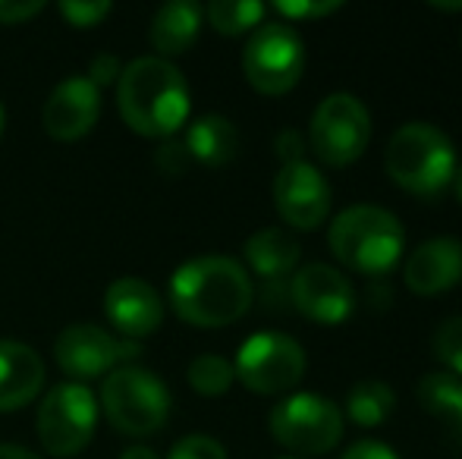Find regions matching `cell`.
Here are the masks:
<instances>
[{"mask_svg":"<svg viewBox=\"0 0 462 459\" xmlns=\"http://www.w3.org/2000/svg\"><path fill=\"white\" fill-rule=\"evenodd\" d=\"M104 315L110 327L123 334V340H142L158 334L164 321V302L158 289L142 277H116L104 293Z\"/></svg>","mask_w":462,"mask_h":459,"instance_id":"cell-14","label":"cell"},{"mask_svg":"<svg viewBox=\"0 0 462 459\" xmlns=\"http://www.w3.org/2000/svg\"><path fill=\"white\" fill-rule=\"evenodd\" d=\"M120 459H158V456H154V450H148V447H129V450H123Z\"/></svg>","mask_w":462,"mask_h":459,"instance_id":"cell-35","label":"cell"},{"mask_svg":"<svg viewBox=\"0 0 462 459\" xmlns=\"http://www.w3.org/2000/svg\"><path fill=\"white\" fill-rule=\"evenodd\" d=\"M271 437L302 456L330 454L343 441V412L321 393H290L268 416Z\"/></svg>","mask_w":462,"mask_h":459,"instance_id":"cell-6","label":"cell"},{"mask_svg":"<svg viewBox=\"0 0 462 459\" xmlns=\"http://www.w3.org/2000/svg\"><path fill=\"white\" fill-rule=\"evenodd\" d=\"M330 186L324 173L309 161L283 164L274 177V205L286 227L311 233L318 230L330 215Z\"/></svg>","mask_w":462,"mask_h":459,"instance_id":"cell-13","label":"cell"},{"mask_svg":"<svg viewBox=\"0 0 462 459\" xmlns=\"http://www.w3.org/2000/svg\"><path fill=\"white\" fill-rule=\"evenodd\" d=\"M431 6L444 13H462V0H431Z\"/></svg>","mask_w":462,"mask_h":459,"instance_id":"cell-36","label":"cell"},{"mask_svg":"<svg viewBox=\"0 0 462 459\" xmlns=\"http://www.w3.org/2000/svg\"><path fill=\"white\" fill-rule=\"evenodd\" d=\"M274 10L280 16L286 19H321V16H330V13L343 10L340 0H324V4H318V0H311V4H302V0H292V4H274Z\"/></svg>","mask_w":462,"mask_h":459,"instance_id":"cell-29","label":"cell"},{"mask_svg":"<svg viewBox=\"0 0 462 459\" xmlns=\"http://www.w3.org/2000/svg\"><path fill=\"white\" fill-rule=\"evenodd\" d=\"M201 16L205 13L192 0H171V4H164L154 13L148 38H152V48L161 54V60L180 57L192 48L201 29Z\"/></svg>","mask_w":462,"mask_h":459,"instance_id":"cell-19","label":"cell"},{"mask_svg":"<svg viewBox=\"0 0 462 459\" xmlns=\"http://www.w3.org/2000/svg\"><path fill=\"white\" fill-rule=\"evenodd\" d=\"M290 302L299 315L318 325H343L356 308V289L349 277L334 264L311 262L299 268L290 280Z\"/></svg>","mask_w":462,"mask_h":459,"instance_id":"cell-12","label":"cell"},{"mask_svg":"<svg viewBox=\"0 0 462 459\" xmlns=\"http://www.w3.org/2000/svg\"><path fill=\"white\" fill-rule=\"evenodd\" d=\"M167 459H226V450H224V444L208 435H189L183 441L173 444Z\"/></svg>","mask_w":462,"mask_h":459,"instance_id":"cell-26","label":"cell"},{"mask_svg":"<svg viewBox=\"0 0 462 459\" xmlns=\"http://www.w3.org/2000/svg\"><path fill=\"white\" fill-rule=\"evenodd\" d=\"M305 368H309V359H305L302 344L277 331L252 334L239 346L236 362H233V374L239 384L262 397L292 390L305 378Z\"/></svg>","mask_w":462,"mask_h":459,"instance_id":"cell-9","label":"cell"},{"mask_svg":"<svg viewBox=\"0 0 462 459\" xmlns=\"http://www.w3.org/2000/svg\"><path fill=\"white\" fill-rule=\"evenodd\" d=\"M57 10L63 13V19H67L69 25H76V29H92V25H97L101 19L110 16V4H86V0H67V4H60Z\"/></svg>","mask_w":462,"mask_h":459,"instance_id":"cell-27","label":"cell"},{"mask_svg":"<svg viewBox=\"0 0 462 459\" xmlns=\"http://www.w3.org/2000/svg\"><path fill=\"white\" fill-rule=\"evenodd\" d=\"M208 16L214 32L220 35H243V32H252L262 25L264 13L268 6L264 4H255V0H214L201 10Z\"/></svg>","mask_w":462,"mask_h":459,"instance_id":"cell-23","label":"cell"},{"mask_svg":"<svg viewBox=\"0 0 462 459\" xmlns=\"http://www.w3.org/2000/svg\"><path fill=\"white\" fill-rule=\"evenodd\" d=\"M116 107L133 133L145 139H173L189 120L186 76L161 57H139L116 79Z\"/></svg>","mask_w":462,"mask_h":459,"instance_id":"cell-2","label":"cell"},{"mask_svg":"<svg viewBox=\"0 0 462 459\" xmlns=\"http://www.w3.org/2000/svg\"><path fill=\"white\" fill-rule=\"evenodd\" d=\"M243 73L258 95H286L305 73L302 35L290 23H262L243 50Z\"/></svg>","mask_w":462,"mask_h":459,"instance_id":"cell-8","label":"cell"},{"mask_svg":"<svg viewBox=\"0 0 462 459\" xmlns=\"http://www.w3.org/2000/svg\"><path fill=\"white\" fill-rule=\"evenodd\" d=\"M457 148L434 123H402L387 142L383 170L400 189L421 198H438L457 173Z\"/></svg>","mask_w":462,"mask_h":459,"instance_id":"cell-4","label":"cell"},{"mask_svg":"<svg viewBox=\"0 0 462 459\" xmlns=\"http://www.w3.org/2000/svg\"><path fill=\"white\" fill-rule=\"evenodd\" d=\"M274 151L283 164H296V161H305V151H309V142L299 129H283L274 142Z\"/></svg>","mask_w":462,"mask_h":459,"instance_id":"cell-30","label":"cell"},{"mask_svg":"<svg viewBox=\"0 0 462 459\" xmlns=\"http://www.w3.org/2000/svg\"><path fill=\"white\" fill-rule=\"evenodd\" d=\"M371 142V114L353 92H334L315 107L309 123V148L321 164L349 167Z\"/></svg>","mask_w":462,"mask_h":459,"instance_id":"cell-7","label":"cell"},{"mask_svg":"<svg viewBox=\"0 0 462 459\" xmlns=\"http://www.w3.org/2000/svg\"><path fill=\"white\" fill-rule=\"evenodd\" d=\"M421 409L444 425L447 437L462 447V378L450 372H431L415 387Z\"/></svg>","mask_w":462,"mask_h":459,"instance_id":"cell-21","label":"cell"},{"mask_svg":"<svg viewBox=\"0 0 462 459\" xmlns=\"http://www.w3.org/2000/svg\"><path fill=\"white\" fill-rule=\"evenodd\" d=\"M0 459H42V456H35L32 450L19 447V444H0Z\"/></svg>","mask_w":462,"mask_h":459,"instance_id":"cell-34","label":"cell"},{"mask_svg":"<svg viewBox=\"0 0 462 459\" xmlns=\"http://www.w3.org/2000/svg\"><path fill=\"white\" fill-rule=\"evenodd\" d=\"M186 151L192 161L205 167H224L236 158L239 151V129L233 120L220 114H205L195 123H189L186 139H183Z\"/></svg>","mask_w":462,"mask_h":459,"instance_id":"cell-20","label":"cell"},{"mask_svg":"<svg viewBox=\"0 0 462 459\" xmlns=\"http://www.w3.org/2000/svg\"><path fill=\"white\" fill-rule=\"evenodd\" d=\"M97 409H104V418L120 435L148 437L171 418V390L148 368L120 365L104 378Z\"/></svg>","mask_w":462,"mask_h":459,"instance_id":"cell-5","label":"cell"},{"mask_svg":"<svg viewBox=\"0 0 462 459\" xmlns=\"http://www.w3.org/2000/svg\"><path fill=\"white\" fill-rule=\"evenodd\" d=\"M4 126H6V111L0 107V135H4Z\"/></svg>","mask_w":462,"mask_h":459,"instance_id":"cell-38","label":"cell"},{"mask_svg":"<svg viewBox=\"0 0 462 459\" xmlns=\"http://www.w3.org/2000/svg\"><path fill=\"white\" fill-rule=\"evenodd\" d=\"M255 302L249 271L226 255H201L171 277V306L192 327H226Z\"/></svg>","mask_w":462,"mask_h":459,"instance_id":"cell-1","label":"cell"},{"mask_svg":"<svg viewBox=\"0 0 462 459\" xmlns=\"http://www.w3.org/2000/svg\"><path fill=\"white\" fill-rule=\"evenodd\" d=\"M328 245L346 271L383 280L406 249L400 217L377 205H349L330 221Z\"/></svg>","mask_w":462,"mask_h":459,"instance_id":"cell-3","label":"cell"},{"mask_svg":"<svg viewBox=\"0 0 462 459\" xmlns=\"http://www.w3.org/2000/svg\"><path fill=\"white\" fill-rule=\"evenodd\" d=\"M434 359L440 365H447V372L462 378V315H453V318L440 321L438 331H434Z\"/></svg>","mask_w":462,"mask_h":459,"instance_id":"cell-25","label":"cell"},{"mask_svg":"<svg viewBox=\"0 0 462 459\" xmlns=\"http://www.w3.org/2000/svg\"><path fill=\"white\" fill-rule=\"evenodd\" d=\"M453 192H457V198L462 202V167H457V173H453Z\"/></svg>","mask_w":462,"mask_h":459,"instance_id":"cell-37","label":"cell"},{"mask_svg":"<svg viewBox=\"0 0 462 459\" xmlns=\"http://www.w3.org/2000/svg\"><path fill=\"white\" fill-rule=\"evenodd\" d=\"M154 164H158L161 173H167V177H180V173L189 170V164H192V158H189L186 145L177 139H164V145L158 148V154H154Z\"/></svg>","mask_w":462,"mask_h":459,"instance_id":"cell-28","label":"cell"},{"mask_svg":"<svg viewBox=\"0 0 462 459\" xmlns=\"http://www.w3.org/2000/svg\"><path fill=\"white\" fill-rule=\"evenodd\" d=\"M340 459H400L393 447H387L383 441H356Z\"/></svg>","mask_w":462,"mask_h":459,"instance_id":"cell-33","label":"cell"},{"mask_svg":"<svg viewBox=\"0 0 462 459\" xmlns=\"http://www.w3.org/2000/svg\"><path fill=\"white\" fill-rule=\"evenodd\" d=\"M120 73H123L120 57L101 54V57H95V60H92V67H88V76H86V79H88V82H95L97 88H107L110 82L120 79Z\"/></svg>","mask_w":462,"mask_h":459,"instance_id":"cell-32","label":"cell"},{"mask_svg":"<svg viewBox=\"0 0 462 459\" xmlns=\"http://www.w3.org/2000/svg\"><path fill=\"white\" fill-rule=\"evenodd\" d=\"M186 378L189 387L195 393H201V397H224L233 387V381H236V374H233V362H226L224 355L205 353L199 359H192Z\"/></svg>","mask_w":462,"mask_h":459,"instance_id":"cell-24","label":"cell"},{"mask_svg":"<svg viewBox=\"0 0 462 459\" xmlns=\"http://www.w3.org/2000/svg\"><path fill=\"white\" fill-rule=\"evenodd\" d=\"M142 349L133 340L114 337L97 325H69L54 340V359L73 384H86L92 378L110 374L114 368L129 365Z\"/></svg>","mask_w":462,"mask_h":459,"instance_id":"cell-11","label":"cell"},{"mask_svg":"<svg viewBox=\"0 0 462 459\" xmlns=\"http://www.w3.org/2000/svg\"><path fill=\"white\" fill-rule=\"evenodd\" d=\"M44 387V362L32 346L0 340V412L29 406Z\"/></svg>","mask_w":462,"mask_h":459,"instance_id":"cell-17","label":"cell"},{"mask_svg":"<svg viewBox=\"0 0 462 459\" xmlns=\"http://www.w3.org/2000/svg\"><path fill=\"white\" fill-rule=\"evenodd\" d=\"M38 13H44L42 0H32V4H19V0H0V25H19L35 19Z\"/></svg>","mask_w":462,"mask_h":459,"instance_id":"cell-31","label":"cell"},{"mask_svg":"<svg viewBox=\"0 0 462 459\" xmlns=\"http://www.w3.org/2000/svg\"><path fill=\"white\" fill-rule=\"evenodd\" d=\"M97 425V399L86 384H57L38 406V441L51 456L69 459L88 447Z\"/></svg>","mask_w":462,"mask_h":459,"instance_id":"cell-10","label":"cell"},{"mask_svg":"<svg viewBox=\"0 0 462 459\" xmlns=\"http://www.w3.org/2000/svg\"><path fill=\"white\" fill-rule=\"evenodd\" d=\"M402 280L415 296H438L462 280V243L453 236L425 239L406 258Z\"/></svg>","mask_w":462,"mask_h":459,"instance_id":"cell-16","label":"cell"},{"mask_svg":"<svg viewBox=\"0 0 462 459\" xmlns=\"http://www.w3.org/2000/svg\"><path fill=\"white\" fill-rule=\"evenodd\" d=\"M396 409V393L387 381L365 378L349 390L346 397V416L359 428H377L383 425Z\"/></svg>","mask_w":462,"mask_h":459,"instance_id":"cell-22","label":"cell"},{"mask_svg":"<svg viewBox=\"0 0 462 459\" xmlns=\"http://www.w3.org/2000/svg\"><path fill=\"white\" fill-rule=\"evenodd\" d=\"M245 264L262 277L264 283H280L296 271L302 245L283 227H264L245 239Z\"/></svg>","mask_w":462,"mask_h":459,"instance_id":"cell-18","label":"cell"},{"mask_svg":"<svg viewBox=\"0 0 462 459\" xmlns=\"http://www.w3.org/2000/svg\"><path fill=\"white\" fill-rule=\"evenodd\" d=\"M101 116V88L86 76H69L51 92L44 105V133L57 142H76L92 133Z\"/></svg>","mask_w":462,"mask_h":459,"instance_id":"cell-15","label":"cell"}]
</instances>
